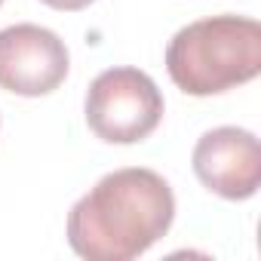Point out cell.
Masks as SVG:
<instances>
[{"label":"cell","mask_w":261,"mask_h":261,"mask_svg":"<svg viewBox=\"0 0 261 261\" xmlns=\"http://www.w3.org/2000/svg\"><path fill=\"white\" fill-rule=\"evenodd\" d=\"M175 197L154 169H117L83 194L68 215V243L89 261H129L166 237Z\"/></svg>","instance_id":"obj_1"},{"label":"cell","mask_w":261,"mask_h":261,"mask_svg":"<svg viewBox=\"0 0 261 261\" xmlns=\"http://www.w3.org/2000/svg\"><path fill=\"white\" fill-rule=\"evenodd\" d=\"M166 71L188 95H218L261 71V25L246 16H212L181 28L166 46Z\"/></svg>","instance_id":"obj_2"},{"label":"cell","mask_w":261,"mask_h":261,"mask_svg":"<svg viewBox=\"0 0 261 261\" xmlns=\"http://www.w3.org/2000/svg\"><path fill=\"white\" fill-rule=\"evenodd\" d=\"M163 120V95L139 68H108L86 92V123L111 145H136Z\"/></svg>","instance_id":"obj_3"},{"label":"cell","mask_w":261,"mask_h":261,"mask_svg":"<svg viewBox=\"0 0 261 261\" xmlns=\"http://www.w3.org/2000/svg\"><path fill=\"white\" fill-rule=\"evenodd\" d=\"M65 40L40 25H10L0 31V89L16 95H46L68 77Z\"/></svg>","instance_id":"obj_4"},{"label":"cell","mask_w":261,"mask_h":261,"mask_svg":"<svg viewBox=\"0 0 261 261\" xmlns=\"http://www.w3.org/2000/svg\"><path fill=\"white\" fill-rule=\"evenodd\" d=\"M197 178L224 200H249L261 185V145L249 129L218 126L194 148Z\"/></svg>","instance_id":"obj_5"},{"label":"cell","mask_w":261,"mask_h":261,"mask_svg":"<svg viewBox=\"0 0 261 261\" xmlns=\"http://www.w3.org/2000/svg\"><path fill=\"white\" fill-rule=\"evenodd\" d=\"M43 4L53 10H62V13H77V10H86L92 0H43Z\"/></svg>","instance_id":"obj_6"},{"label":"cell","mask_w":261,"mask_h":261,"mask_svg":"<svg viewBox=\"0 0 261 261\" xmlns=\"http://www.w3.org/2000/svg\"><path fill=\"white\" fill-rule=\"evenodd\" d=\"M0 4H4V0H0Z\"/></svg>","instance_id":"obj_7"}]
</instances>
